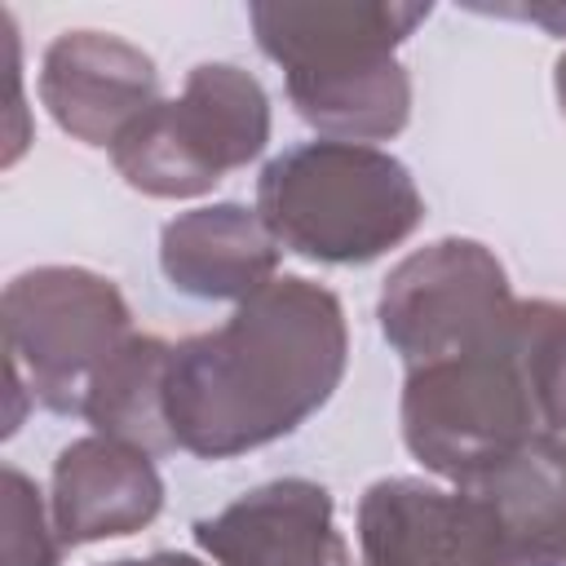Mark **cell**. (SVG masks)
Segmentation results:
<instances>
[{"mask_svg":"<svg viewBox=\"0 0 566 566\" xmlns=\"http://www.w3.org/2000/svg\"><path fill=\"white\" fill-rule=\"evenodd\" d=\"M451 486H473L486 495L535 566H566V433H539L513 455Z\"/></svg>","mask_w":566,"mask_h":566,"instance_id":"cell-13","label":"cell"},{"mask_svg":"<svg viewBox=\"0 0 566 566\" xmlns=\"http://www.w3.org/2000/svg\"><path fill=\"white\" fill-rule=\"evenodd\" d=\"M195 544L221 566H354L323 482L274 478L195 522Z\"/></svg>","mask_w":566,"mask_h":566,"instance_id":"cell-10","label":"cell"},{"mask_svg":"<svg viewBox=\"0 0 566 566\" xmlns=\"http://www.w3.org/2000/svg\"><path fill=\"white\" fill-rule=\"evenodd\" d=\"M478 13H500V18H522V22H535L553 35L566 40V4H473Z\"/></svg>","mask_w":566,"mask_h":566,"instance_id":"cell-16","label":"cell"},{"mask_svg":"<svg viewBox=\"0 0 566 566\" xmlns=\"http://www.w3.org/2000/svg\"><path fill=\"white\" fill-rule=\"evenodd\" d=\"M349 327L340 296L279 274L234 314L168 354L164 411L177 451L230 460L301 429L340 385Z\"/></svg>","mask_w":566,"mask_h":566,"instance_id":"cell-1","label":"cell"},{"mask_svg":"<svg viewBox=\"0 0 566 566\" xmlns=\"http://www.w3.org/2000/svg\"><path fill=\"white\" fill-rule=\"evenodd\" d=\"M553 93H557V106H562V115H566V53H562L557 66H553Z\"/></svg>","mask_w":566,"mask_h":566,"instance_id":"cell-18","label":"cell"},{"mask_svg":"<svg viewBox=\"0 0 566 566\" xmlns=\"http://www.w3.org/2000/svg\"><path fill=\"white\" fill-rule=\"evenodd\" d=\"M40 102L75 142L115 146L159 102V71L150 53L111 31H62L40 57Z\"/></svg>","mask_w":566,"mask_h":566,"instance_id":"cell-9","label":"cell"},{"mask_svg":"<svg viewBox=\"0 0 566 566\" xmlns=\"http://www.w3.org/2000/svg\"><path fill=\"white\" fill-rule=\"evenodd\" d=\"M159 509L164 478L150 451L111 433H88L57 451L49 478V513L66 548L133 535L150 526Z\"/></svg>","mask_w":566,"mask_h":566,"instance_id":"cell-11","label":"cell"},{"mask_svg":"<svg viewBox=\"0 0 566 566\" xmlns=\"http://www.w3.org/2000/svg\"><path fill=\"white\" fill-rule=\"evenodd\" d=\"M517 305L500 256L478 239L451 234L416 248L385 274L376 318L398 358L424 367L495 340Z\"/></svg>","mask_w":566,"mask_h":566,"instance_id":"cell-7","label":"cell"},{"mask_svg":"<svg viewBox=\"0 0 566 566\" xmlns=\"http://www.w3.org/2000/svg\"><path fill=\"white\" fill-rule=\"evenodd\" d=\"M62 548L40 486L18 464H4V566H57Z\"/></svg>","mask_w":566,"mask_h":566,"instance_id":"cell-15","label":"cell"},{"mask_svg":"<svg viewBox=\"0 0 566 566\" xmlns=\"http://www.w3.org/2000/svg\"><path fill=\"white\" fill-rule=\"evenodd\" d=\"M256 212L283 252L318 265H367L416 234L424 199L389 150L318 137L261 168Z\"/></svg>","mask_w":566,"mask_h":566,"instance_id":"cell-4","label":"cell"},{"mask_svg":"<svg viewBox=\"0 0 566 566\" xmlns=\"http://www.w3.org/2000/svg\"><path fill=\"white\" fill-rule=\"evenodd\" d=\"M363 566H535L473 486L376 478L358 500Z\"/></svg>","mask_w":566,"mask_h":566,"instance_id":"cell-8","label":"cell"},{"mask_svg":"<svg viewBox=\"0 0 566 566\" xmlns=\"http://www.w3.org/2000/svg\"><path fill=\"white\" fill-rule=\"evenodd\" d=\"M279 239L248 203H203L159 230L164 279L195 301H248L279 279Z\"/></svg>","mask_w":566,"mask_h":566,"instance_id":"cell-12","label":"cell"},{"mask_svg":"<svg viewBox=\"0 0 566 566\" xmlns=\"http://www.w3.org/2000/svg\"><path fill=\"white\" fill-rule=\"evenodd\" d=\"M106 566H203V562L190 557V553H146V557H119V562H106Z\"/></svg>","mask_w":566,"mask_h":566,"instance_id":"cell-17","label":"cell"},{"mask_svg":"<svg viewBox=\"0 0 566 566\" xmlns=\"http://www.w3.org/2000/svg\"><path fill=\"white\" fill-rule=\"evenodd\" d=\"M270 142V97L234 62H199L181 97L146 106L111 146L115 172L150 199L208 195Z\"/></svg>","mask_w":566,"mask_h":566,"instance_id":"cell-5","label":"cell"},{"mask_svg":"<svg viewBox=\"0 0 566 566\" xmlns=\"http://www.w3.org/2000/svg\"><path fill=\"white\" fill-rule=\"evenodd\" d=\"M433 13L402 0H256L252 35L283 66L287 102L327 142H389L411 119V75L398 44Z\"/></svg>","mask_w":566,"mask_h":566,"instance_id":"cell-2","label":"cell"},{"mask_svg":"<svg viewBox=\"0 0 566 566\" xmlns=\"http://www.w3.org/2000/svg\"><path fill=\"white\" fill-rule=\"evenodd\" d=\"M168 354L172 340L164 336H146L133 332L111 363L93 376L88 394H84V420L97 433L124 438L150 455H168L177 451V438L168 429V411H164V371H168Z\"/></svg>","mask_w":566,"mask_h":566,"instance_id":"cell-14","label":"cell"},{"mask_svg":"<svg viewBox=\"0 0 566 566\" xmlns=\"http://www.w3.org/2000/svg\"><path fill=\"white\" fill-rule=\"evenodd\" d=\"M548 323L553 301H522L495 340L460 358L407 367L398 402L402 442L429 473L464 482L531 438L557 433Z\"/></svg>","mask_w":566,"mask_h":566,"instance_id":"cell-3","label":"cell"},{"mask_svg":"<svg viewBox=\"0 0 566 566\" xmlns=\"http://www.w3.org/2000/svg\"><path fill=\"white\" fill-rule=\"evenodd\" d=\"M9 371L57 416H80L93 376L133 336L124 292L84 265H35L0 296Z\"/></svg>","mask_w":566,"mask_h":566,"instance_id":"cell-6","label":"cell"}]
</instances>
